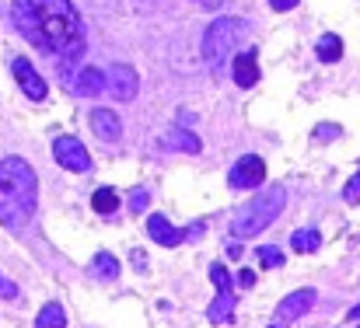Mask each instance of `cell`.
Wrapping results in <instances>:
<instances>
[{
	"label": "cell",
	"instance_id": "1",
	"mask_svg": "<svg viewBox=\"0 0 360 328\" xmlns=\"http://www.w3.org/2000/svg\"><path fill=\"white\" fill-rule=\"evenodd\" d=\"M14 28L42 53L77 60L84 53V21L70 0H14Z\"/></svg>",
	"mask_w": 360,
	"mask_h": 328
},
{
	"label": "cell",
	"instance_id": "2",
	"mask_svg": "<svg viewBox=\"0 0 360 328\" xmlns=\"http://www.w3.org/2000/svg\"><path fill=\"white\" fill-rule=\"evenodd\" d=\"M39 206V178L32 164L18 154L0 161V223L7 230H21L35 217Z\"/></svg>",
	"mask_w": 360,
	"mask_h": 328
},
{
	"label": "cell",
	"instance_id": "3",
	"mask_svg": "<svg viewBox=\"0 0 360 328\" xmlns=\"http://www.w3.org/2000/svg\"><path fill=\"white\" fill-rule=\"evenodd\" d=\"M283 206H287V189L283 185H273V189L259 192L252 203L241 206L238 217L231 220V234L235 237H255V234H262L273 220L283 214Z\"/></svg>",
	"mask_w": 360,
	"mask_h": 328
},
{
	"label": "cell",
	"instance_id": "4",
	"mask_svg": "<svg viewBox=\"0 0 360 328\" xmlns=\"http://www.w3.org/2000/svg\"><path fill=\"white\" fill-rule=\"evenodd\" d=\"M248 32V21L245 18H217L210 21V28L203 32V42H200V53L210 67H217Z\"/></svg>",
	"mask_w": 360,
	"mask_h": 328
},
{
	"label": "cell",
	"instance_id": "5",
	"mask_svg": "<svg viewBox=\"0 0 360 328\" xmlns=\"http://www.w3.org/2000/svg\"><path fill=\"white\" fill-rule=\"evenodd\" d=\"M53 157L67 171H77V175L81 171H91V154H88V147L77 136H56L53 140Z\"/></svg>",
	"mask_w": 360,
	"mask_h": 328
},
{
	"label": "cell",
	"instance_id": "6",
	"mask_svg": "<svg viewBox=\"0 0 360 328\" xmlns=\"http://www.w3.org/2000/svg\"><path fill=\"white\" fill-rule=\"evenodd\" d=\"M147 234H150V241H154V244L175 248V244H182V241H189V237L203 234V223H193V227L179 230V227H172V220H168V217L154 214V217H147Z\"/></svg>",
	"mask_w": 360,
	"mask_h": 328
},
{
	"label": "cell",
	"instance_id": "7",
	"mask_svg": "<svg viewBox=\"0 0 360 328\" xmlns=\"http://www.w3.org/2000/svg\"><path fill=\"white\" fill-rule=\"evenodd\" d=\"M266 182V161L259 154H245L235 161V168L228 171V185L231 189H259Z\"/></svg>",
	"mask_w": 360,
	"mask_h": 328
},
{
	"label": "cell",
	"instance_id": "8",
	"mask_svg": "<svg viewBox=\"0 0 360 328\" xmlns=\"http://www.w3.org/2000/svg\"><path fill=\"white\" fill-rule=\"evenodd\" d=\"M315 301H319V294H315L311 287L287 294V297L276 304V322H280V325H290V322H297L301 315H308V311L315 308Z\"/></svg>",
	"mask_w": 360,
	"mask_h": 328
},
{
	"label": "cell",
	"instance_id": "9",
	"mask_svg": "<svg viewBox=\"0 0 360 328\" xmlns=\"http://www.w3.org/2000/svg\"><path fill=\"white\" fill-rule=\"evenodd\" d=\"M11 74H14V81H18V88L32 98V102H46V95H49V88H46V81L39 77V70L25 60V56H18L14 63H11Z\"/></svg>",
	"mask_w": 360,
	"mask_h": 328
},
{
	"label": "cell",
	"instance_id": "10",
	"mask_svg": "<svg viewBox=\"0 0 360 328\" xmlns=\"http://www.w3.org/2000/svg\"><path fill=\"white\" fill-rule=\"evenodd\" d=\"M109 91H112L116 102H133L136 91H140V74L129 63H116L109 70Z\"/></svg>",
	"mask_w": 360,
	"mask_h": 328
},
{
	"label": "cell",
	"instance_id": "11",
	"mask_svg": "<svg viewBox=\"0 0 360 328\" xmlns=\"http://www.w3.org/2000/svg\"><path fill=\"white\" fill-rule=\"evenodd\" d=\"M91 129H95V136H98L102 143H116V140L122 136V122L112 109H95L91 112Z\"/></svg>",
	"mask_w": 360,
	"mask_h": 328
},
{
	"label": "cell",
	"instance_id": "12",
	"mask_svg": "<svg viewBox=\"0 0 360 328\" xmlns=\"http://www.w3.org/2000/svg\"><path fill=\"white\" fill-rule=\"evenodd\" d=\"M105 88H109V77H105L98 67H84V70L77 74V81H74V91H77L81 98H98Z\"/></svg>",
	"mask_w": 360,
	"mask_h": 328
},
{
	"label": "cell",
	"instance_id": "13",
	"mask_svg": "<svg viewBox=\"0 0 360 328\" xmlns=\"http://www.w3.org/2000/svg\"><path fill=\"white\" fill-rule=\"evenodd\" d=\"M231 77H235L238 88H252V84L259 81V60H255V49H245V53L235 56V63H231Z\"/></svg>",
	"mask_w": 360,
	"mask_h": 328
},
{
	"label": "cell",
	"instance_id": "14",
	"mask_svg": "<svg viewBox=\"0 0 360 328\" xmlns=\"http://www.w3.org/2000/svg\"><path fill=\"white\" fill-rule=\"evenodd\" d=\"M161 147H165V150H182V154H200V150H203L200 136L189 133V129H172V133H165V136H161Z\"/></svg>",
	"mask_w": 360,
	"mask_h": 328
},
{
	"label": "cell",
	"instance_id": "15",
	"mask_svg": "<svg viewBox=\"0 0 360 328\" xmlns=\"http://www.w3.org/2000/svg\"><path fill=\"white\" fill-rule=\"evenodd\" d=\"M207 318H210L214 325L231 322V318H235V294H217V301L207 308Z\"/></svg>",
	"mask_w": 360,
	"mask_h": 328
},
{
	"label": "cell",
	"instance_id": "16",
	"mask_svg": "<svg viewBox=\"0 0 360 328\" xmlns=\"http://www.w3.org/2000/svg\"><path fill=\"white\" fill-rule=\"evenodd\" d=\"M35 328H67V311L60 308V301L42 304V311L35 318Z\"/></svg>",
	"mask_w": 360,
	"mask_h": 328
},
{
	"label": "cell",
	"instance_id": "17",
	"mask_svg": "<svg viewBox=\"0 0 360 328\" xmlns=\"http://www.w3.org/2000/svg\"><path fill=\"white\" fill-rule=\"evenodd\" d=\"M91 210L102 214V217H112V214L120 210V196H116V189H109V185L95 189V196H91Z\"/></svg>",
	"mask_w": 360,
	"mask_h": 328
},
{
	"label": "cell",
	"instance_id": "18",
	"mask_svg": "<svg viewBox=\"0 0 360 328\" xmlns=\"http://www.w3.org/2000/svg\"><path fill=\"white\" fill-rule=\"evenodd\" d=\"M315 53H319V60H322V63H336V60L343 56V39L329 32V35H322V39H319Z\"/></svg>",
	"mask_w": 360,
	"mask_h": 328
},
{
	"label": "cell",
	"instance_id": "19",
	"mask_svg": "<svg viewBox=\"0 0 360 328\" xmlns=\"http://www.w3.org/2000/svg\"><path fill=\"white\" fill-rule=\"evenodd\" d=\"M290 244H294V251L308 255V251H315V248L322 244V234H319L315 227H301V230H294V234H290Z\"/></svg>",
	"mask_w": 360,
	"mask_h": 328
},
{
	"label": "cell",
	"instance_id": "20",
	"mask_svg": "<svg viewBox=\"0 0 360 328\" xmlns=\"http://www.w3.org/2000/svg\"><path fill=\"white\" fill-rule=\"evenodd\" d=\"M91 273H95L98 280H116V276H120L116 255H112V251H98V255L91 258Z\"/></svg>",
	"mask_w": 360,
	"mask_h": 328
},
{
	"label": "cell",
	"instance_id": "21",
	"mask_svg": "<svg viewBox=\"0 0 360 328\" xmlns=\"http://www.w3.org/2000/svg\"><path fill=\"white\" fill-rule=\"evenodd\" d=\"M210 280H214L217 294H235V280H231V273H228L224 262H214L210 265Z\"/></svg>",
	"mask_w": 360,
	"mask_h": 328
},
{
	"label": "cell",
	"instance_id": "22",
	"mask_svg": "<svg viewBox=\"0 0 360 328\" xmlns=\"http://www.w3.org/2000/svg\"><path fill=\"white\" fill-rule=\"evenodd\" d=\"M259 262H262L266 269H273V265H283V251H276V248L262 244V248H259Z\"/></svg>",
	"mask_w": 360,
	"mask_h": 328
},
{
	"label": "cell",
	"instance_id": "23",
	"mask_svg": "<svg viewBox=\"0 0 360 328\" xmlns=\"http://www.w3.org/2000/svg\"><path fill=\"white\" fill-rule=\"evenodd\" d=\"M147 203H150V192H147V189H136V192L129 196V210H133V214H143Z\"/></svg>",
	"mask_w": 360,
	"mask_h": 328
},
{
	"label": "cell",
	"instance_id": "24",
	"mask_svg": "<svg viewBox=\"0 0 360 328\" xmlns=\"http://www.w3.org/2000/svg\"><path fill=\"white\" fill-rule=\"evenodd\" d=\"M340 136V126H333V122H322V126H315V140L319 143H326V140H336Z\"/></svg>",
	"mask_w": 360,
	"mask_h": 328
},
{
	"label": "cell",
	"instance_id": "25",
	"mask_svg": "<svg viewBox=\"0 0 360 328\" xmlns=\"http://www.w3.org/2000/svg\"><path fill=\"white\" fill-rule=\"evenodd\" d=\"M343 199H347V203H360V171L354 175V178H350V182H347V189H343Z\"/></svg>",
	"mask_w": 360,
	"mask_h": 328
},
{
	"label": "cell",
	"instance_id": "26",
	"mask_svg": "<svg viewBox=\"0 0 360 328\" xmlns=\"http://www.w3.org/2000/svg\"><path fill=\"white\" fill-rule=\"evenodd\" d=\"M0 297H7V301H18V297H21V290H18V287H14V283L4 276V273H0Z\"/></svg>",
	"mask_w": 360,
	"mask_h": 328
},
{
	"label": "cell",
	"instance_id": "27",
	"mask_svg": "<svg viewBox=\"0 0 360 328\" xmlns=\"http://www.w3.org/2000/svg\"><path fill=\"white\" fill-rule=\"evenodd\" d=\"M269 7H273V11H294L297 0H269Z\"/></svg>",
	"mask_w": 360,
	"mask_h": 328
},
{
	"label": "cell",
	"instance_id": "28",
	"mask_svg": "<svg viewBox=\"0 0 360 328\" xmlns=\"http://www.w3.org/2000/svg\"><path fill=\"white\" fill-rule=\"evenodd\" d=\"M238 283H241V287H245V290H248V287L255 283V273H252V269H245V273H241V276H238Z\"/></svg>",
	"mask_w": 360,
	"mask_h": 328
},
{
	"label": "cell",
	"instance_id": "29",
	"mask_svg": "<svg viewBox=\"0 0 360 328\" xmlns=\"http://www.w3.org/2000/svg\"><path fill=\"white\" fill-rule=\"evenodd\" d=\"M133 265H136V269H147V258H143V251H133Z\"/></svg>",
	"mask_w": 360,
	"mask_h": 328
},
{
	"label": "cell",
	"instance_id": "30",
	"mask_svg": "<svg viewBox=\"0 0 360 328\" xmlns=\"http://www.w3.org/2000/svg\"><path fill=\"white\" fill-rule=\"evenodd\" d=\"M196 4H200V7H210V11H214V7H221L224 0H196Z\"/></svg>",
	"mask_w": 360,
	"mask_h": 328
},
{
	"label": "cell",
	"instance_id": "31",
	"mask_svg": "<svg viewBox=\"0 0 360 328\" xmlns=\"http://www.w3.org/2000/svg\"><path fill=\"white\" fill-rule=\"evenodd\" d=\"M350 318H360V304H357V308H354V311H350Z\"/></svg>",
	"mask_w": 360,
	"mask_h": 328
},
{
	"label": "cell",
	"instance_id": "32",
	"mask_svg": "<svg viewBox=\"0 0 360 328\" xmlns=\"http://www.w3.org/2000/svg\"><path fill=\"white\" fill-rule=\"evenodd\" d=\"M273 328H276V325H273Z\"/></svg>",
	"mask_w": 360,
	"mask_h": 328
}]
</instances>
